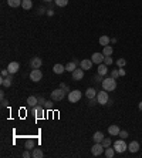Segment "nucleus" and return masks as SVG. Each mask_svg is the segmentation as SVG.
Instances as JSON below:
<instances>
[{"instance_id": "f257e3e1", "label": "nucleus", "mask_w": 142, "mask_h": 158, "mask_svg": "<svg viewBox=\"0 0 142 158\" xmlns=\"http://www.w3.org/2000/svg\"><path fill=\"white\" fill-rule=\"evenodd\" d=\"M101 86L105 91H114L116 88V79H112V77H107L101 81Z\"/></svg>"}, {"instance_id": "f03ea898", "label": "nucleus", "mask_w": 142, "mask_h": 158, "mask_svg": "<svg viewBox=\"0 0 142 158\" xmlns=\"http://www.w3.org/2000/svg\"><path fill=\"white\" fill-rule=\"evenodd\" d=\"M114 150H115V152H119V154H122V152H125L128 150V145L125 144L124 138L116 140L115 143H114Z\"/></svg>"}, {"instance_id": "7ed1b4c3", "label": "nucleus", "mask_w": 142, "mask_h": 158, "mask_svg": "<svg viewBox=\"0 0 142 158\" xmlns=\"http://www.w3.org/2000/svg\"><path fill=\"white\" fill-rule=\"evenodd\" d=\"M65 97V90L64 88H57V90H54V91H51V98L54 100V101H61V100Z\"/></svg>"}, {"instance_id": "20e7f679", "label": "nucleus", "mask_w": 142, "mask_h": 158, "mask_svg": "<svg viewBox=\"0 0 142 158\" xmlns=\"http://www.w3.org/2000/svg\"><path fill=\"white\" fill-rule=\"evenodd\" d=\"M104 151H105V148H104V145L101 144V143H95V144L92 145V148H91V154L95 155V157L102 155Z\"/></svg>"}, {"instance_id": "39448f33", "label": "nucleus", "mask_w": 142, "mask_h": 158, "mask_svg": "<svg viewBox=\"0 0 142 158\" xmlns=\"http://www.w3.org/2000/svg\"><path fill=\"white\" fill-rule=\"evenodd\" d=\"M97 100H98V104L101 105H105L108 104V101H110V98H108V91H100L97 94Z\"/></svg>"}, {"instance_id": "423d86ee", "label": "nucleus", "mask_w": 142, "mask_h": 158, "mask_svg": "<svg viewBox=\"0 0 142 158\" xmlns=\"http://www.w3.org/2000/svg\"><path fill=\"white\" fill-rule=\"evenodd\" d=\"M81 97H83V93L80 90H74V91H70V94H68V101L70 103H77V101L81 100Z\"/></svg>"}, {"instance_id": "0eeeda50", "label": "nucleus", "mask_w": 142, "mask_h": 158, "mask_svg": "<svg viewBox=\"0 0 142 158\" xmlns=\"http://www.w3.org/2000/svg\"><path fill=\"white\" fill-rule=\"evenodd\" d=\"M31 114L36 115V118H43L44 117V108L41 104H37L36 107H31Z\"/></svg>"}, {"instance_id": "6e6552de", "label": "nucleus", "mask_w": 142, "mask_h": 158, "mask_svg": "<svg viewBox=\"0 0 142 158\" xmlns=\"http://www.w3.org/2000/svg\"><path fill=\"white\" fill-rule=\"evenodd\" d=\"M41 79H43V73H41V70H40V68H33L31 73H30V80L34 81V83H37V81H40Z\"/></svg>"}, {"instance_id": "1a4fd4ad", "label": "nucleus", "mask_w": 142, "mask_h": 158, "mask_svg": "<svg viewBox=\"0 0 142 158\" xmlns=\"http://www.w3.org/2000/svg\"><path fill=\"white\" fill-rule=\"evenodd\" d=\"M104 59H105L104 53H94V54L91 56L92 63H95V64H101V63H104Z\"/></svg>"}, {"instance_id": "9d476101", "label": "nucleus", "mask_w": 142, "mask_h": 158, "mask_svg": "<svg viewBox=\"0 0 142 158\" xmlns=\"http://www.w3.org/2000/svg\"><path fill=\"white\" fill-rule=\"evenodd\" d=\"M71 74H72V80L80 81V80H83V77H84V70L83 68H75Z\"/></svg>"}, {"instance_id": "9b49d317", "label": "nucleus", "mask_w": 142, "mask_h": 158, "mask_svg": "<svg viewBox=\"0 0 142 158\" xmlns=\"http://www.w3.org/2000/svg\"><path fill=\"white\" fill-rule=\"evenodd\" d=\"M19 68H20V64L17 61H12V63H9V66H7V70H9L10 74H16V73L19 71Z\"/></svg>"}, {"instance_id": "f8f14e48", "label": "nucleus", "mask_w": 142, "mask_h": 158, "mask_svg": "<svg viewBox=\"0 0 142 158\" xmlns=\"http://www.w3.org/2000/svg\"><path fill=\"white\" fill-rule=\"evenodd\" d=\"M30 66H31V68H40L43 66V60L40 57H33L31 61H30Z\"/></svg>"}, {"instance_id": "ddd939ff", "label": "nucleus", "mask_w": 142, "mask_h": 158, "mask_svg": "<svg viewBox=\"0 0 142 158\" xmlns=\"http://www.w3.org/2000/svg\"><path fill=\"white\" fill-rule=\"evenodd\" d=\"M80 66H81V68L83 70H90L91 67H92V60H88V59H84V60H81V63H80Z\"/></svg>"}, {"instance_id": "4468645a", "label": "nucleus", "mask_w": 142, "mask_h": 158, "mask_svg": "<svg viewBox=\"0 0 142 158\" xmlns=\"http://www.w3.org/2000/svg\"><path fill=\"white\" fill-rule=\"evenodd\" d=\"M12 76H13V74H10V76H7V77H1V80H0L1 86L3 87H10L12 86V80H13Z\"/></svg>"}, {"instance_id": "2eb2a0df", "label": "nucleus", "mask_w": 142, "mask_h": 158, "mask_svg": "<svg viewBox=\"0 0 142 158\" xmlns=\"http://www.w3.org/2000/svg\"><path fill=\"white\" fill-rule=\"evenodd\" d=\"M107 73H108V66H107V64H104V63L98 64V74H100V76H102L104 77Z\"/></svg>"}, {"instance_id": "dca6fc26", "label": "nucleus", "mask_w": 142, "mask_h": 158, "mask_svg": "<svg viewBox=\"0 0 142 158\" xmlns=\"http://www.w3.org/2000/svg\"><path fill=\"white\" fill-rule=\"evenodd\" d=\"M37 104H39V98H37V97L30 96V97L27 98V105H29V107H36Z\"/></svg>"}, {"instance_id": "f3484780", "label": "nucleus", "mask_w": 142, "mask_h": 158, "mask_svg": "<svg viewBox=\"0 0 142 158\" xmlns=\"http://www.w3.org/2000/svg\"><path fill=\"white\" fill-rule=\"evenodd\" d=\"M128 150L131 152H138L139 151V143H138V141H132V143L128 145Z\"/></svg>"}, {"instance_id": "a211bd4d", "label": "nucleus", "mask_w": 142, "mask_h": 158, "mask_svg": "<svg viewBox=\"0 0 142 158\" xmlns=\"http://www.w3.org/2000/svg\"><path fill=\"white\" fill-rule=\"evenodd\" d=\"M119 131H121V130H119V127H118V125H110V127H108V132H110L111 135H114V137L118 135Z\"/></svg>"}, {"instance_id": "6ab92c4d", "label": "nucleus", "mask_w": 142, "mask_h": 158, "mask_svg": "<svg viewBox=\"0 0 142 158\" xmlns=\"http://www.w3.org/2000/svg\"><path fill=\"white\" fill-rule=\"evenodd\" d=\"M98 93L95 91V88H87V91H85V96H87V98H95L97 97Z\"/></svg>"}, {"instance_id": "aec40b11", "label": "nucleus", "mask_w": 142, "mask_h": 158, "mask_svg": "<svg viewBox=\"0 0 142 158\" xmlns=\"http://www.w3.org/2000/svg\"><path fill=\"white\" fill-rule=\"evenodd\" d=\"M53 71L56 73V74H63V73L65 71V67L63 66V64H54V67H53Z\"/></svg>"}, {"instance_id": "412c9836", "label": "nucleus", "mask_w": 142, "mask_h": 158, "mask_svg": "<svg viewBox=\"0 0 142 158\" xmlns=\"http://www.w3.org/2000/svg\"><path fill=\"white\" fill-rule=\"evenodd\" d=\"M110 43H111V39L108 37V36H101V37H100V44H101L102 47L108 46Z\"/></svg>"}, {"instance_id": "4be33fe9", "label": "nucleus", "mask_w": 142, "mask_h": 158, "mask_svg": "<svg viewBox=\"0 0 142 158\" xmlns=\"http://www.w3.org/2000/svg\"><path fill=\"white\" fill-rule=\"evenodd\" d=\"M31 157L33 158H43L44 157V154H43V151L40 150V148H34L31 151Z\"/></svg>"}, {"instance_id": "5701e85b", "label": "nucleus", "mask_w": 142, "mask_h": 158, "mask_svg": "<svg viewBox=\"0 0 142 158\" xmlns=\"http://www.w3.org/2000/svg\"><path fill=\"white\" fill-rule=\"evenodd\" d=\"M104 138H105V137H104V134L101 131H97L95 134H94V137H92V140H94L95 143H102Z\"/></svg>"}, {"instance_id": "b1692460", "label": "nucleus", "mask_w": 142, "mask_h": 158, "mask_svg": "<svg viewBox=\"0 0 142 158\" xmlns=\"http://www.w3.org/2000/svg\"><path fill=\"white\" fill-rule=\"evenodd\" d=\"M75 68H77V61H71V63H68V64L65 66V71L72 73Z\"/></svg>"}, {"instance_id": "393cba45", "label": "nucleus", "mask_w": 142, "mask_h": 158, "mask_svg": "<svg viewBox=\"0 0 142 158\" xmlns=\"http://www.w3.org/2000/svg\"><path fill=\"white\" fill-rule=\"evenodd\" d=\"M21 7H23L24 10H30L33 7V1L31 0H23V1H21Z\"/></svg>"}, {"instance_id": "a878e982", "label": "nucleus", "mask_w": 142, "mask_h": 158, "mask_svg": "<svg viewBox=\"0 0 142 158\" xmlns=\"http://www.w3.org/2000/svg\"><path fill=\"white\" fill-rule=\"evenodd\" d=\"M34 147H36V143H34L33 140H27L24 148H26V150H29V151H31V150H34Z\"/></svg>"}, {"instance_id": "bb28decb", "label": "nucleus", "mask_w": 142, "mask_h": 158, "mask_svg": "<svg viewBox=\"0 0 142 158\" xmlns=\"http://www.w3.org/2000/svg\"><path fill=\"white\" fill-rule=\"evenodd\" d=\"M104 154H105V157H107V158H112V157H114V154H115V150H114V148H111V147H108V148H105Z\"/></svg>"}, {"instance_id": "cd10ccee", "label": "nucleus", "mask_w": 142, "mask_h": 158, "mask_svg": "<svg viewBox=\"0 0 142 158\" xmlns=\"http://www.w3.org/2000/svg\"><path fill=\"white\" fill-rule=\"evenodd\" d=\"M21 1L23 0H7V4L10 7H19L21 6Z\"/></svg>"}, {"instance_id": "c85d7f7f", "label": "nucleus", "mask_w": 142, "mask_h": 158, "mask_svg": "<svg viewBox=\"0 0 142 158\" xmlns=\"http://www.w3.org/2000/svg\"><path fill=\"white\" fill-rule=\"evenodd\" d=\"M102 53H104V56H112V53H114V49H112V46H105L104 47V50H102Z\"/></svg>"}, {"instance_id": "c756f323", "label": "nucleus", "mask_w": 142, "mask_h": 158, "mask_svg": "<svg viewBox=\"0 0 142 158\" xmlns=\"http://www.w3.org/2000/svg\"><path fill=\"white\" fill-rule=\"evenodd\" d=\"M56 4H57L58 7H64L68 4V0H56Z\"/></svg>"}, {"instance_id": "7c9ffc66", "label": "nucleus", "mask_w": 142, "mask_h": 158, "mask_svg": "<svg viewBox=\"0 0 142 158\" xmlns=\"http://www.w3.org/2000/svg\"><path fill=\"white\" fill-rule=\"evenodd\" d=\"M114 63V60L111 56H105V59H104V64H107V66H111Z\"/></svg>"}, {"instance_id": "2f4dec72", "label": "nucleus", "mask_w": 142, "mask_h": 158, "mask_svg": "<svg viewBox=\"0 0 142 158\" xmlns=\"http://www.w3.org/2000/svg\"><path fill=\"white\" fill-rule=\"evenodd\" d=\"M125 64H127V60L122 59V57L116 60V66H118V67H125Z\"/></svg>"}, {"instance_id": "473e14b6", "label": "nucleus", "mask_w": 142, "mask_h": 158, "mask_svg": "<svg viewBox=\"0 0 142 158\" xmlns=\"http://www.w3.org/2000/svg\"><path fill=\"white\" fill-rule=\"evenodd\" d=\"M101 144L104 145V148H108V147H111V138H104Z\"/></svg>"}, {"instance_id": "72a5a7b5", "label": "nucleus", "mask_w": 142, "mask_h": 158, "mask_svg": "<svg viewBox=\"0 0 142 158\" xmlns=\"http://www.w3.org/2000/svg\"><path fill=\"white\" fill-rule=\"evenodd\" d=\"M118 137H121V138H127V137H128V131H125V130H121V131H119V134H118Z\"/></svg>"}, {"instance_id": "f704fd0d", "label": "nucleus", "mask_w": 142, "mask_h": 158, "mask_svg": "<svg viewBox=\"0 0 142 158\" xmlns=\"http://www.w3.org/2000/svg\"><path fill=\"white\" fill-rule=\"evenodd\" d=\"M111 77L112 79H118L119 77V71L118 70H111Z\"/></svg>"}, {"instance_id": "c9c22d12", "label": "nucleus", "mask_w": 142, "mask_h": 158, "mask_svg": "<svg viewBox=\"0 0 142 158\" xmlns=\"http://www.w3.org/2000/svg\"><path fill=\"white\" fill-rule=\"evenodd\" d=\"M44 107L47 108V110H53V103H51V101H45Z\"/></svg>"}, {"instance_id": "e433bc0d", "label": "nucleus", "mask_w": 142, "mask_h": 158, "mask_svg": "<svg viewBox=\"0 0 142 158\" xmlns=\"http://www.w3.org/2000/svg\"><path fill=\"white\" fill-rule=\"evenodd\" d=\"M31 157V152L29 151V150H26V151L23 152V158H30Z\"/></svg>"}, {"instance_id": "4c0bfd02", "label": "nucleus", "mask_w": 142, "mask_h": 158, "mask_svg": "<svg viewBox=\"0 0 142 158\" xmlns=\"http://www.w3.org/2000/svg\"><path fill=\"white\" fill-rule=\"evenodd\" d=\"M97 103H98L97 97H95V98H91V100H90V105H91V107H92V105H95V104H97Z\"/></svg>"}, {"instance_id": "58836bf2", "label": "nucleus", "mask_w": 142, "mask_h": 158, "mask_svg": "<svg viewBox=\"0 0 142 158\" xmlns=\"http://www.w3.org/2000/svg\"><path fill=\"white\" fill-rule=\"evenodd\" d=\"M9 74H10V73H9V70H1V77H7V76H9Z\"/></svg>"}, {"instance_id": "ea45409f", "label": "nucleus", "mask_w": 142, "mask_h": 158, "mask_svg": "<svg viewBox=\"0 0 142 158\" xmlns=\"http://www.w3.org/2000/svg\"><path fill=\"white\" fill-rule=\"evenodd\" d=\"M118 71H119V76H121V77H124V76H125V70H124L122 67H119V70H118Z\"/></svg>"}, {"instance_id": "a19ab883", "label": "nucleus", "mask_w": 142, "mask_h": 158, "mask_svg": "<svg viewBox=\"0 0 142 158\" xmlns=\"http://www.w3.org/2000/svg\"><path fill=\"white\" fill-rule=\"evenodd\" d=\"M7 100H4V98H1V107H7Z\"/></svg>"}, {"instance_id": "79ce46f5", "label": "nucleus", "mask_w": 142, "mask_h": 158, "mask_svg": "<svg viewBox=\"0 0 142 158\" xmlns=\"http://www.w3.org/2000/svg\"><path fill=\"white\" fill-rule=\"evenodd\" d=\"M95 81H102V76H100V74L95 76Z\"/></svg>"}, {"instance_id": "37998d69", "label": "nucleus", "mask_w": 142, "mask_h": 158, "mask_svg": "<svg viewBox=\"0 0 142 158\" xmlns=\"http://www.w3.org/2000/svg\"><path fill=\"white\" fill-rule=\"evenodd\" d=\"M138 107H139V110H141V111H142V101H141V103H139V105H138Z\"/></svg>"}, {"instance_id": "c03bdc74", "label": "nucleus", "mask_w": 142, "mask_h": 158, "mask_svg": "<svg viewBox=\"0 0 142 158\" xmlns=\"http://www.w3.org/2000/svg\"><path fill=\"white\" fill-rule=\"evenodd\" d=\"M44 1H53V0H44Z\"/></svg>"}]
</instances>
